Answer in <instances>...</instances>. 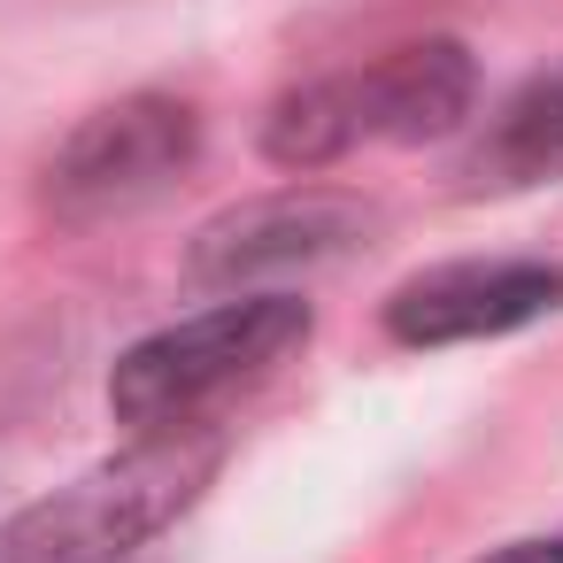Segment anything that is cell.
<instances>
[{
  "mask_svg": "<svg viewBox=\"0 0 563 563\" xmlns=\"http://www.w3.org/2000/svg\"><path fill=\"white\" fill-rule=\"evenodd\" d=\"M486 563H563V540H517V548H501Z\"/></svg>",
  "mask_w": 563,
  "mask_h": 563,
  "instance_id": "obj_7",
  "label": "cell"
},
{
  "mask_svg": "<svg viewBox=\"0 0 563 563\" xmlns=\"http://www.w3.org/2000/svg\"><path fill=\"white\" fill-rule=\"evenodd\" d=\"M563 309L555 263H448L386 301V332L401 347H455V340H501L517 324H540Z\"/></svg>",
  "mask_w": 563,
  "mask_h": 563,
  "instance_id": "obj_3",
  "label": "cell"
},
{
  "mask_svg": "<svg viewBox=\"0 0 563 563\" xmlns=\"http://www.w3.org/2000/svg\"><path fill=\"white\" fill-rule=\"evenodd\" d=\"M471 55L455 40H417V47H394L386 63L355 70L347 78V101H355V132L363 140H440L471 117Z\"/></svg>",
  "mask_w": 563,
  "mask_h": 563,
  "instance_id": "obj_5",
  "label": "cell"
},
{
  "mask_svg": "<svg viewBox=\"0 0 563 563\" xmlns=\"http://www.w3.org/2000/svg\"><path fill=\"white\" fill-rule=\"evenodd\" d=\"M478 170H494L501 186H532L548 170H563V63L540 70L494 124V140L478 147Z\"/></svg>",
  "mask_w": 563,
  "mask_h": 563,
  "instance_id": "obj_6",
  "label": "cell"
},
{
  "mask_svg": "<svg viewBox=\"0 0 563 563\" xmlns=\"http://www.w3.org/2000/svg\"><path fill=\"white\" fill-rule=\"evenodd\" d=\"M301 340H309V309L294 294L217 301V309H201V317L140 340L117 363V378H109V409H117V424L140 448L147 440H186L224 401H240L247 386H263Z\"/></svg>",
  "mask_w": 563,
  "mask_h": 563,
  "instance_id": "obj_1",
  "label": "cell"
},
{
  "mask_svg": "<svg viewBox=\"0 0 563 563\" xmlns=\"http://www.w3.org/2000/svg\"><path fill=\"white\" fill-rule=\"evenodd\" d=\"M363 240V209L340 194H278V201H247L217 224H201L194 240V278L201 286H263L309 263H332L340 247Z\"/></svg>",
  "mask_w": 563,
  "mask_h": 563,
  "instance_id": "obj_4",
  "label": "cell"
},
{
  "mask_svg": "<svg viewBox=\"0 0 563 563\" xmlns=\"http://www.w3.org/2000/svg\"><path fill=\"white\" fill-rule=\"evenodd\" d=\"M201 147V124L186 101H163V93H132V101H109L93 109L47 163V217L70 224V232H93V224H117L147 201L170 194V178L194 163Z\"/></svg>",
  "mask_w": 563,
  "mask_h": 563,
  "instance_id": "obj_2",
  "label": "cell"
}]
</instances>
